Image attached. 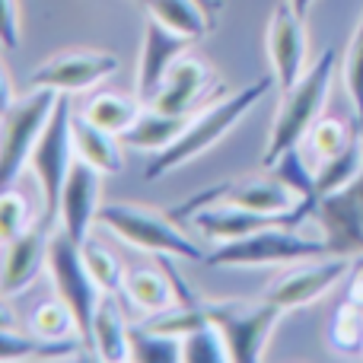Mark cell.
Listing matches in <instances>:
<instances>
[{
    "label": "cell",
    "mask_w": 363,
    "mask_h": 363,
    "mask_svg": "<svg viewBox=\"0 0 363 363\" xmlns=\"http://www.w3.org/2000/svg\"><path fill=\"white\" fill-rule=\"evenodd\" d=\"M191 38L179 35V32L166 29L157 19H147L144 26V48H140V61H138V96L150 106L153 96H157L163 77L169 74V67L188 51Z\"/></svg>",
    "instance_id": "cell-17"
},
{
    "label": "cell",
    "mask_w": 363,
    "mask_h": 363,
    "mask_svg": "<svg viewBox=\"0 0 363 363\" xmlns=\"http://www.w3.org/2000/svg\"><path fill=\"white\" fill-rule=\"evenodd\" d=\"M115 70H118V57L108 55V51H61V55L48 57L29 77V86L74 96L83 93V89L99 86Z\"/></svg>",
    "instance_id": "cell-13"
},
{
    "label": "cell",
    "mask_w": 363,
    "mask_h": 363,
    "mask_svg": "<svg viewBox=\"0 0 363 363\" xmlns=\"http://www.w3.org/2000/svg\"><path fill=\"white\" fill-rule=\"evenodd\" d=\"M131 360L147 363H176L182 360V341L169 335L150 332V328H131Z\"/></svg>",
    "instance_id": "cell-31"
},
{
    "label": "cell",
    "mask_w": 363,
    "mask_h": 363,
    "mask_svg": "<svg viewBox=\"0 0 363 363\" xmlns=\"http://www.w3.org/2000/svg\"><path fill=\"white\" fill-rule=\"evenodd\" d=\"M351 281H347V300L357 303V306L363 309V255L354 258V268H351Z\"/></svg>",
    "instance_id": "cell-36"
},
{
    "label": "cell",
    "mask_w": 363,
    "mask_h": 363,
    "mask_svg": "<svg viewBox=\"0 0 363 363\" xmlns=\"http://www.w3.org/2000/svg\"><path fill=\"white\" fill-rule=\"evenodd\" d=\"M0 48H4V51H16L19 48L16 0H0Z\"/></svg>",
    "instance_id": "cell-35"
},
{
    "label": "cell",
    "mask_w": 363,
    "mask_h": 363,
    "mask_svg": "<svg viewBox=\"0 0 363 363\" xmlns=\"http://www.w3.org/2000/svg\"><path fill=\"white\" fill-rule=\"evenodd\" d=\"M271 86H274V77H262V80H255L252 86H242V89H236L233 96H226V99L211 102L204 112L194 115V118L188 121V128L179 134L176 140H172L169 147H166L163 153H157V157H153V163L144 169V179L147 182H157V179H163L166 172L185 166L188 160L207 153L213 144H217V140H223L226 134H230L233 128L242 121V115H249L252 108H255L258 102L268 96Z\"/></svg>",
    "instance_id": "cell-1"
},
{
    "label": "cell",
    "mask_w": 363,
    "mask_h": 363,
    "mask_svg": "<svg viewBox=\"0 0 363 363\" xmlns=\"http://www.w3.org/2000/svg\"><path fill=\"white\" fill-rule=\"evenodd\" d=\"M268 57L281 89H290L306 74V26H303L300 13L290 6V0H281L274 6V13H271Z\"/></svg>",
    "instance_id": "cell-14"
},
{
    "label": "cell",
    "mask_w": 363,
    "mask_h": 363,
    "mask_svg": "<svg viewBox=\"0 0 363 363\" xmlns=\"http://www.w3.org/2000/svg\"><path fill=\"white\" fill-rule=\"evenodd\" d=\"M13 102H16V93H13V83H10V77H6L4 64H0V118L13 108Z\"/></svg>",
    "instance_id": "cell-37"
},
{
    "label": "cell",
    "mask_w": 363,
    "mask_h": 363,
    "mask_svg": "<svg viewBox=\"0 0 363 363\" xmlns=\"http://www.w3.org/2000/svg\"><path fill=\"white\" fill-rule=\"evenodd\" d=\"M188 121H191V115H172V112H160V108L147 106L140 108L138 121L121 134V144L134 147V150H147V153H163L188 128Z\"/></svg>",
    "instance_id": "cell-22"
},
{
    "label": "cell",
    "mask_w": 363,
    "mask_h": 363,
    "mask_svg": "<svg viewBox=\"0 0 363 363\" xmlns=\"http://www.w3.org/2000/svg\"><path fill=\"white\" fill-rule=\"evenodd\" d=\"M223 360H230V351H226V341L213 322H207L198 332L182 338V363H223Z\"/></svg>",
    "instance_id": "cell-30"
},
{
    "label": "cell",
    "mask_w": 363,
    "mask_h": 363,
    "mask_svg": "<svg viewBox=\"0 0 363 363\" xmlns=\"http://www.w3.org/2000/svg\"><path fill=\"white\" fill-rule=\"evenodd\" d=\"M74 150H77V160L89 163L93 169H99L102 176H115V172H121V166H125L118 134L93 125L83 112H74Z\"/></svg>",
    "instance_id": "cell-20"
},
{
    "label": "cell",
    "mask_w": 363,
    "mask_h": 363,
    "mask_svg": "<svg viewBox=\"0 0 363 363\" xmlns=\"http://www.w3.org/2000/svg\"><path fill=\"white\" fill-rule=\"evenodd\" d=\"M32 223H35V217H32V211H29L26 194L16 191L13 185L4 188V191H0V245L13 242V239L29 230Z\"/></svg>",
    "instance_id": "cell-33"
},
{
    "label": "cell",
    "mask_w": 363,
    "mask_h": 363,
    "mask_svg": "<svg viewBox=\"0 0 363 363\" xmlns=\"http://www.w3.org/2000/svg\"><path fill=\"white\" fill-rule=\"evenodd\" d=\"M144 10L150 13V19L163 23L166 29L179 32L185 38H204L213 29L217 19L204 10L201 0H144Z\"/></svg>",
    "instance_id": "cell-23"
},
{
    "label": "cell",
    "mask_w": 363,
    "mask_h": 363,
    "mask_svg": "<svg viewBox=\"0 0 363 363\" xmlns=\"http://www.w3.org/2000/svg\"><path fill=\"white\" fill-rule=\"evenodd\" d=\"M319 255H332L322 236H303L300 226H268L252 236L220 242L204 262L211 268H264V264H300Z\"/></svg>",
    "instance_id": "cell-3"
},
{
    "label": "cell",
    "mask_w": 363,
    "mask_h": 363,
    "mask_svg": "<svg viewBox=\"0 0 363 363\" xmlns=\"http://www.w3.org/2000/svg\"><path fill=\"white\" fill-rule=\"evenodd\" d=\"M29 328L38 341H64V338L80 335L77 332L74 313H70V306L61 300V296L38 303L35 313H32V319H29Z\"/></svg>",
    "instance_id": "cell-26"
},
{
    "label": "cell",
    "mask_w": 363,
    "mask_h": 363,
    "mask_svg": "<svg viewBox=\"0 0 363 363\" xmlns=\"http://www.w3.org/2000/svg\"><path fill=\"white\" fill-rule=\"evenodd\" d=\"M341 74H345L347 99H351V106H354V128L363 134V16L351 35V45H347Z\"/></svg>",
    "instance_id": "cell-29"
},
{
    "label": "cell",
    "mask_w": 363,
    "mask_h": 363,
    "mask_svg": "<svg viewBox=\"0 0 363 363\" xmlns=\"http://www.w3.org/2000/svg\"><path fill=\"white\" fill-rule=\"evenodd\" d=\"M55 102V89H32L26 99L13 102V108L4 115V128H0V191L10 188L19 179V172L29 166L32 147H35Z\"/></svg>",
    "instance_id": "cell-8"
},
{
    "label": "cell",
    "mask_w": 363,
    "mask_h": 363,
    "mask_svg": "<svg viewBox=\"0 0 363 363\" xmlns=\"http://www.w3.org/2000/svg\"><path fill=\"white\" fill-rule=\"evenodd\" d=\"M48 271H51V281H55V294L61 296L70 306V313H74L80 338L93 347V315L102 300V287L93 281V274H89L80 245L64 230H57L55 236L48 239Z\"/></svg>",
    "instance_id": "cell-6"
},
{
    "label": "cell",
    "mask_w": 363,
    "mask_h": 363,
    "mask_svg": "<svg viewBox=\"0 0 363 363\" xmlns=\"http://www.w3.org/2000/svg\"><path fill=\"white\" fill-rule=\"evenodd\" d=\"M93 347L99 360L121 363L131 360V325L125 322V313L115 303V294H102L93 315Z\"/></svg>",
    "instance_id": "cell-21"
},
{
    "label": "cell",
    "mask_w": 363,
    "mask_h": 363,
    "mask_svg": "<svg viewBox=\"0 0 363 363\" xmlns=\"http://www.w3.org/2000/svg\"><path fill=\"white\" fill-rule=\"evenodd\" d=\"M201 4H204V10H207V13H211V16H213V19H217V13H220V10H223V0H201Z\"/></svg>",
    "instance_id": "cell-39"
},
{
    "label": "cell",
    "mask_w": 363,
    "mask_h": 363,
    "mask_svg": "<svg viewBox=\"0 0 363 363\" xmlns=\"http://www.w3.org/2000/svg\"><path fill=\"white\" fill-rule=\"evenodd\" d=\"M74 112H70V93H57V102L38 134L29 157V169L35 172V182L42 188V217L45 223L57 217L61 188L67 182V172L74 166Z\"/></svg>",
    "instance_id": "cell-5"
},
{
    "label": "cell",
    "mask_w": 363,
    "mask_h": 363,
    "mask_svg": "<svg viewBox=\"0 0 363 363\" xmlns=\"http://www.w3.org/2000/svg\"><path fill=\"white\" fill-rule=\"evenodd\" d=\"M354 268L351 255H319L309 258V262H300V268L281 274L274 284L268 287L264 300H271L274 306H281L284 313L290 309L309 306V303L322 300L341 277H347Z\"/></svg>",
    "instance_id": "cell-11"
},
{
    "label": "cell",
    "mask_w": 363,
    "mask_h": 363,
    "mask_svg": "<svg viewBox=\"0 0 363 363\" xmlns=\"http://www.w3.org/2000/svg\"><path fill=\"white\" fill-rule=\"evenodd\" d=\"M207 315L223 335L230 363H258L264 357V347L284 309L262 296L252 306L249 303H207Z\"/></svg>",
    "instance_id": "cell-7"
},
{
    "label": "cell",
    "mask_w": 363,
    "mask_h": 363,
    "mask_svg": "<svg viewBox=\"0 0 363 363\" xmlns=\"http://www.w3.org/2000/svg\"><path fill=\"white\" fill-rule=\"evenodd\" d=\"M99 194H102V172L93 169L83 160H74L67 172V182L61 188V204H57V220L61 230L74 239L77 245L86 242L96 217H99Z\"/></svg>",
    "instance_id": "cell-15"
},
{
    "label": "cell",
    "mask_w": 363,
    "mask_h": 363,
    "mask_svg": "<svg viewBox=\"0 0 363 363\" xmlns=\"http://www.w3.org/2000/svg\"><path fill=\"white\" fill-rule=\"evenodd\" d=\"M290 6H294V10L300 13L303 19H306V13H309V6H313V0H290Z\"/></svg>",
    "instance_id": "cell-40"
},
{
    "label": "cell",
    "mask_w": 363,
    "mask_h": 363,
    "mask_svg": "<svg viewBox=\"0 0 363 363\" xmlns=\"http://www.w3.org/2000/svg\"><path fill=\"white\" fill-rule=\"evenodd\" d=\"M217 83L213 67L204 57L194 55H182L176 64L169 67V74L163 77L157 96H153L150 106L160 112H172V115H191V108L198 106L207 96V89Z\"/></svg>",
    "instance_id": "cell-16"
},
{
    "label": "cell",
    "mask_w": 363,
    "mask_h": 363,
    "mask_svg": "<svg viewBox=\"0 0 363 363\" xmlns=\"http://www.w3.org/2000/svg\"><path fill=\"white\" fill-rule=\"evenodd\" d=\"M80 252H83V262H86L93 281L102 287V294H118V290L125 287L128 271L121 268L118 255H115L112 249H106V245L96 242V239H86V242H80Z\"/></svg>",
    "instance_id": "cell-27"
},
{
    "label": "cell",
    "mask_w": 363,
    "mask_h": 363,
    "mask_svg": "<svg viewBox=\"0 0 363 363\" xmlns=\"http://www.w3.org/2000/svg\"><path fill=\"white\" fill-rule=\"evenodd\" d=\"M48 239L42 226L32 223L26 233H19L13 242L4 245V258H0V294L16 296L35 284L42 274V264H48Z\"/></svg>",
    "instance_id": "cell-18"
},
{
    "label": "cell",
    "mask_w": 363,
    "mask_h": 363,
    "mask_svg": "<svg viewBox=\"0 0 363 363\" xmlns=\"http://www.w3.org/2000/svg\"><path fill=\"white\" fill-rule=\"evenodd\" d=\"M306 198L294 191L287 182H281L271 172V176H252V179H236V182H223V185H213L207 191L188 198L185 204H179L169 217H191L194 211L207 204H230V207H245V211L255 213H287L296 211Z\"/></svg>",
    "instance_id": "cell-9"
},
{
    "label": "cell",
    "mask_w": 363,
    "mask_h": 363,
    "mask_svg": "<svg viewBox=\"0 0 363 363\" xmlns=\"http://www.w3.org/2000/svg\"><path fill=\"white\" fill-rule=\"evenodd\" d=\"M313 220L332 255H363V172L347 188L319 198Z\"/></svg>",
    "instance_id": "cell-10"
},
{
    "label": "cell",
    "mask_w": 363,
    "mask_h": 363,
    "mask_svg": "<svg viewBox=\"0 0 363 363\" xmlns=\"http://www.w3.org/2000/svg\"><path fill=\"white\" fill-rule=\"evenodd\" d=\"M354 134H357V128H347L341 118H325V115H322V118L309 128L306 140H309V150L315 153V160H328L345 150Z\"/></svg>",
    "instance_id": "cell-32"
},
{
    "label": "cell",
    "mask_w": 363,
    "mask_h": 363,
    "mask_svg": "<svg viewBox=\"0 0 363 363\" xmlns=\"http://www.w3.org/2000/svg\"><path fill=\"white\" fill-rule=\"evenodd\" d=\"M360 172H363V134L357 131L341 153H335V157H328V160H319V166H315V194L325 198V194L341 191V188L351 185Z\"/></svg>",
    "instance_id": "cell-24"
},
{
    "label": "cell",
    "mask_w": 363,
    "mask_h": 363,
    "mask_svg": "<svg viewBox=\"0 0 363 363\" xmlns=\"http://www.w3.org/2000/svg\"><path fill=\"white\" fill-rule=\"evenodd\" d=\"M0 328H19L16 313L10 309V303H6V296H4V294H0Z\"/></svg>",
    "instance_id": "cell-38"
},
{
    "label": "cell",
    "mask_w": 363,
    "mask_h": 363,
    "mask_svg": "<svg viewBox=\"0 0 363 363\" xmlns=\"http://www.w3.org/2000/svg\"><path fill=\"white\" fill-rule=\"evenodd\" d=\"M125 296L140 309L144 315H153V313H163V309L176 306V303H194L185 296V287L176 274H166L163 268H131L125 274Z\"/></svg>",
    "instance_id": "cell-19"
},
{
    "label": "cell",
    "mask_w": 363,
    "mask_h": 363,
    "mask_svg": "<svg viewBox=\"0 0 363 363\" xmlns=\"http://www.w3.org/2000/svg\"><path fill=\"white\" fill-rule=\"evenodd\" d=\"M335 67H338V55H335V48H325L294 86L284 89V102L274 115L268 147H264V153H262V169H271L284 153L306 140L309 128L322 118V108H325V102H328Z\"/></svg>",
    "instance_id": "cell-2"
},
{
    "label": "cell",
    "mask_w": 363,
    "mask_h": 363,
    "mask_svg": "<svg viewBox=\"0 0 363 363\" xmlns=\"http://www.w3.org/2000/svg\"><path fill=\"white\" fill-rule=\"evenodd\" d=\"M83 115H86L93 125L106 128V131L112 134H125L128 128L138 121L140 115V106L134 99H128V96H118V93H99L93 96V99L86 102V108H83Z\"/></svg>",
    "instance_id": "cell-25"
},
{
    "label": "cell",
    "mask_w": 363,
    "mask_h": 363,
    "mask_svg": "<svg viewBox=\"0 0 363 363\" xmlns=\"http://www.w3.org/2000/svg\"><path fill=\"white\" fill-rule=\"evenodd\" d=\"M42 341L35 335H23L19 328H0V363L10 360H35Z\"/></svg>",
    "instance_id": "cell-34"
},
{
    "label": "cell",
    "mask_w": 363,
    "mask_h": 363,
    "mask_svg": "<svg viewBox=\"0 0 363 363\" xmlns=\"http://www.w3.org/2000/svg\"><path fill=\"white\" fill-rule=\"evenodd\" d=\"M328 341L338 354H363V309L357 303L345 300L332 315Z\"/></svg>",
    "instance_id": "cell-28"
},
{
    "label": "cell",
    "mask_w": 363,
    "mask_h": 363,
    "mask_svg": "<svg viewBox=\"0 0 363 363\" xmlns=\"http://www.w3.org/2000/svg\"><path fill=\"white\" fill-rule=\"evenodd\" d=\"M315 204L313 201H303L296 211L287 213H255L245 211V207H230V204H207L201 211H194V226L204 239L211 242H233V239L252 236L258 230H268V226H303L313 217Z\"/></svg>",
    "instance_id": "cell-12"
},
{
    "label": "cell",
    "mask_w": 363,
    "mask_h": 363,
    "mask_svg": "<svg viewBox=\"0 0 363 363\" xmlns=\"http://www.w3.org/2000/svg\"><path fill=\"white\" fill-rule=\"evenodd\" d=\"M96 223L106 226L108 233L121 239V242L134 245L140 252L163 258H188V262H204V249L194 239H188L166 213L150 211L140 204H102Z\"/></svg>",
    "instance_id": "cell-4"
}]
</instances>
